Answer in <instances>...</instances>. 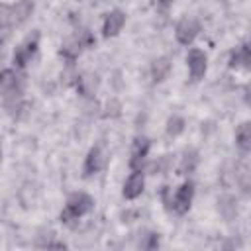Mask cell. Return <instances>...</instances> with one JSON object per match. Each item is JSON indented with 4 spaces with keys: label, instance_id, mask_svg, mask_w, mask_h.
<instances>
[{
    "label": "cell",
    "instance_id": "16",
    "mask_svg": "<svg viewBox=\"0 0 251 251\" xmlns=\"http://www.w3.org/2000/svg\"><path fill=\"white\" fill-rule=\"evenodd\" d=\"M184 131V120L180 116H171L169 122H167V133L171 137H176Z\"/></svg>",
    "mask_w": 251,
    "mask_h": 251
},
{
    "label": "cell",
    "instance_id": "10",
    "mask_svg": "<svg viewBox=\"0 0 251 251\" xmlns=\"http://www.w3.org/2000/svg\"><path fill=\"white\" fill-rule=\"evenodd\" d=\"M104 167V153L100 147H92L84 159V165H82V175L84 176H92L96 173H100Z\"/></svg>",
    "mask_w": 251,
    "mask_h": 251
},
{
    "label": "cell",
    "instance_id": "20",
    "mask_svg": "<svg viewBox=\"0 0 251 251\" xmlns=\"http://www.w3.org/2000/svg\"><path fill=\"white\" fill-rule=\"evenodd\" d=\"M157 245H159V237H157L155 233H149V235H147V241H145V243H141V247H143V249H155Z\"/></svg>",
    "mask_w": 251,
    "mask_h": 251
},
{
    "label": "cell",
    "instance_id": "15",
    "mask_svg": "<svg viewBox=\"0 0 251 251\" xmlns=\"http://www.w3.org/2000/svg\"><path fill=\"white\" fill-rule=\"evenodd\" d=\"M169 71H171V63H169L167 57H159L151 63V76H153L155 82H161L169 75Z\"/></svg>",
    "mask_w": 251,
    "mask_h": 251
},
{
    "label": "cell",
    "instance_id": "8",
    "mask_svg": "<svg viewBox=\"0 0 251 251\" xmlns=\"http://www.w3.org/2000/svg\"><path fill=\"white\" fill-rule=\"evenodd\" d=\"M126 24V14L120 12V10H112L106 14L104 18V24H102V31H104V37H114L120 33V29L124 27Z\"/></svg>",
    "mask_w": 251,
    "mask_h": 251
},
{
    "label": "cell",
    "instance_id": "17",
    "mask_svg": "<svg viewBox=\"0 0 251 251\" xmlns=\"http://www.w3.org/2000/svg\"><path fill=\"white\" fill-rule=\"evenodd\" d=\"M196 163H198L196 151H186L184 157H182V161H180V171H182V175L192 173V171L196 169Z\"/></svg>",
    "mask_w": 251,
    "mask_h": 251
},
{
    "label": "cell",
    "instance_id": "5",
    "mask_svg": "<svg viewBox=\"0 0 251 251\" xmlns=\"http://www.w3.org/2000/svg\"><path fill=\"white\" fill-rule=\"evenodd\" d=\"M198 31H200V24H198V20L192 18V16H184V18L178 20L176 29H175V35H176V41H178V43H182V45H190V43L196 39Z\"/></svg>",
    "mask_w": 251,
    "mask_h": 251
},
{
    "label": "cell",
    "instance_id": "11",
    "mask_svg": "<svg viewBox=\"0 0 251 251\" xmlns=\"http://www.w3.org/2000/svg\"><path fill=\"white\" fill-rule=\"evenodd\" d=\"M33 12V2L31 0H18L16 4L10 6V18H12V25H20L24 24Z\"/></svg>",
    "mask_w": 251,
    "mask_h": 251
},
{
    "label": "cell",
    "instance_id": "12",
    "mask_svg": "<svg viewBox=\"0 0 251 251\" xmlns=\"http://www.w3.org/2000/svg\"><path fill=\"white\" fill-rule=\"evenodd\" d=\"M249 65H251L249 45H247V43H243V45H239V47L231 53V57H229V67H231V69H235V71H239V69L247 71V69H249Z\"/></svg>",
    "mask_w": 251,
    "mask_h": 251
},
{
    "label": "cell",
    "instance_id": "4",
    "mask_svg": "<svg viewBox=\"0 0 251 251\" xmlns=\"http://www.w3.org/2000/svg\"><path fill=\"white\" fill-rule=\"evenodd\" d=\"M192 198H194V184L188 180V182H182L175 194H171V204H169V210H175L176 214H186L190 204H192Z\"/></svg>",
    "mask_w": 251,
    "mask_h": 251
},
{
    "label": "cell",
    "instance_id": "7",
    "mask_svg": "<svg viewBox=\"0 0 251 251\" xmlns=\"http://www.w3.org/2000/svg\"><path fill=\"white\" fill-rule=\"evenodd\" d=\"M149 147H151V139H147V137H137L133 141L131 157H129V169L131 171H139L143 167V161L149 153Z\"/></svg>",
    "mask_w": 251,
    "mask_h": 251
},
{
    "label": "cell",
    "instance_id": "22",
    "mask_svg": "<svg viewBox=\"0 0 251 251\" xmlns=\"http://www.w3.org/2000/svg\"><path fill=\"white\" fill-rule=\"evenodd\" d=\"M0 159H2V151H0Z\"/></svg>",
    "mask_w": 251,
    "mask_h": 251
},
{
    "label": "cell",
    "instance_id": "19",
    "mask_svg": "<svg viewBox=\"0 0 251 251\" xmlns=\"http://www.w3.org/2000/svg\"><path fill=\"white\" fill-rule=\"evenodd\" d=\"M12 25V18H10V6L0 4V29Z\"/></svg>",
    "mask_w": 251,
    "mask_h": 251
},
{
    "label": "cell",
    "instance_id": "14",
    "mask_svg": "<svg viewBox=\"0 0 251 251\" xmlns=\"http://www.w3.org/2000/svg\"><path fill=\"white\" fill-rule=\"evenodd\" d=\"M96 86H98L96 76H92V75H80V76H76V90H78V94L92 96L96 92Z\"/></svg>",
    "mask_w": 251,
    "mask_h": 251
},
{
    "label": "cell",
    "instance_id": "18",
    "mask_svg": "<svg viewBox=\"0 0 251 251\" xmlns=\"http://www.w3.org/2000/svg\"><path fill=\"white\" fill-rule=\"evenodd\" d=\"M75 39H76V43L80 45V49H82V47H92V45L96 43L94 35H92L88 29H80V31L75 35Z\"/></svg>",
    "mask_w": 251,
    "mask_h": 251
},
{
    "label": "cell",
    "instance_id": "9",
    "mask_svg": "<svg viewBox=\"0 0 251 251\" xmlns=\"http://www.w3.org/2000/svg\"><path fill=\"white\" fill-rule=\"evenodd\" d=\"M143 186H145V176H143V171H131V175L127 176V180L124 182V196L127 200H133L137 198L141 192H143Z\"/></svg>",
    "mask_w": 251,
    "mask_h": 251
},
{
    "label": "cell",
    "instance_id": "3",
    "mask_svg": "<svg viewBox=\"0 0 251 251\" xmlns=\"http://www.w3.org/2000/svg\"><path fill=\"white\" fill-rule=\"evenodd\" d=\"M37 45H39V33L33 31L16 47V51H14V65H16V69H24L33 59V55L37 53Z\"/></svg>",
    "mask_w": 251,
    "mask_h": 251
},
{
    "label": "cell",
    "instance_id": "2",
    "mask_svg": "<svg viewBox=\"0 0 251 251\" xmlns=\"http://www.w3.org/2000/svg\"><path fill=\"white\" fill-rule=\"evenodd\" d=\"M24 75L14 69L0 71V96H4L8 102L20 100L24 92Z\"/></svg>",
    "mask_w": 251,
    "mask_h": 251
},
{
    "label": "cell",
    "instance_id": "6",
    "mask_svg": "<svg viewBox=\"0 0 251 251\" xmlns=\"http://www.w3.org/2000/svg\"><path fill=\"white\" fill-rule=\"evenodd\" d=\"M186 63H188V71H190L192 80H200L206 73V55H204V51L192 47L186 55Z\"/></svg>",
    "mask_w": 251,
    "mask_h": 251
},
{
    "label": "cell",
    "instance_id": "21",
    "mask_svg": "<svg viewBox=\"0 0 251 251\" xmlns=\"http://www.w3.org/2000/svg\"><path fill=\"white\" fill-rule=\"evenodd\" d=\"M173 2H175V0H157V6H159L161 10H167V8H169Z\"/></svg>",
    "mask_w": 251,
    "mask_h": 251
},
{
    "label": "cell",
    "instance_id": "1",
    "mask_svg": "<svg viewBox=\"0 0 251 251\" xmlns=\"http://www.w3.org/2000/svg\"><path fill=\"white\" fill-rule=\"evenodd\" d=\"M92 208H94L92 196H88L86 192H73L67 198V204H65L63 212H61V222L65 226H75L78 222V218L88 214Z\"/></svg>",
    "mask_w": 251,
    "mask_h": 251
},
{
    "label": "cell",
    "instance_id": "13",
    "mask_svg": "<svg viewBox=\"0 0 251 251\" xmlns=\"http://www.w3.org/2000/svg\"><path fill=\"white\" fill-rule=\"evenodd\" d=\"M235 143H237V147L243 153H249L251 151V124L249 122H243L237 127V131H235Z\"/></svg>",
    "mask_w": 251,
    "mask_h": 251
}]
</instances>
